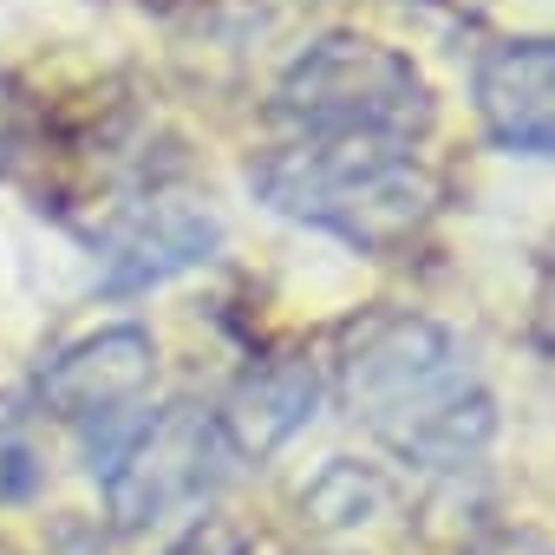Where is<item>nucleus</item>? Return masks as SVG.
<instances>
[{"instance_id": "nucleus-1", "label": "nucleus", "mask_w": 555, "mask_h": 555, "mask_svg": "<svg viewBox=\"0 0 555 555\" xmlns=\"http://www.w3.org/2000/svg\"><path fill=\"white\" fill-rule=\"evenodd\" d=\"M334 392L399 464L418 470H464L496 438V392L470 347L431 314L379 308L347 321Z\"/></svg>"}, {"instance_id": "nucleus-2", "label": "nucleus", "mask_w": 555, "mask_h": 555, "mask_svg": "<svg viewBox=\"0 0 555 555\" xmlns=\"http://www.w3.org/2000/svg\"><path fill=\"white\" fill-rule=\"evenodd\" d=\"M248 190L360 255H405L444 203L438 170L386 138H288L248 164Z\"/></svg>"}, {"instance_id": "nucleus-3", "label": "nucleus", "mask_w": 555, "mask_h": 555, "mask_svg": "<svg viewBox=\"0 0 555 555\" xmlns=\"http://www.w3.org/2000/svg\"><path fill=\"white\" fill-rule=\"evenodd\" d=\"M268 112L295 138L418 144L438 125V99H431L425 73L366 34H321L308 53H295L288 73L274 79Z\"/></svg>"}, {"instance_id": "nucleus-4", "label": "nucleus", "mask_w": 555, "mask_h": 555, "mask_svg": "<svg viewBox=\"0 0 555 555\" xmlns=\"http://www.w3.org/2000/svg\"><path fill=\"white\" fill-rule=\"evenodd\" d=\"M222 477H229V444L216 431V412L177 399L157 418H144L105 464V516L118 535H138L209 496Z\"/></svg>"}, {"instance_id": "nucleus-5", "label": "nucleus", "mask_w": 555, "mask_h": 555, "mask_svg": "<svg viewBox=\"0 0 555 555\" xmlns=\"http://www.w3.org/2000/svg\"><path fill=\"white\" fill-rule=\"evenodd\" d=\"M151 386H157V340L138 321H118V327H99V334L60 347L40 366L34 399L47 418L99 438V431L131 425L138 405L151 399Z\"/></svg>"}, {"instance_id": "nucleus-6", "label": "nucleus", "mask_w": 555, "mask_h": 555, "mask_svg": "<svg viewBox=\"0 0 555 555\" xmlns=\"http://www.w3.org/2000/svg\"><path fill=\"white\" fill-rule=\"evenodd\" d=\"M222 248V222L216 209L190 203V196H144L131 203L112 235H105V274H99V288L105 295H144L157 282H170V274L209 261Z\"/></svg>"}, {"instance_id": "nucleus-7", "label": "nucleus", "mask_w": 555, "mask_h": 555, "mask_svg": "<svg viewBox=\"0 0 555 555\" xmlns=\"http://www.w3.org/2000/svg\"><path fill=\"white\" fill-rule=\"evenodd\" d=\"M209 412H216V431H222L229 457L261 464L295 431L314 425V412H321V366L308 353H261V360H248L235 373V386Z\"/></svg>"}, {"instance_id": "nucleus-8", "label": "nucleus", "mask_w": 555, "mask_h": 555, "mask_svg": "<svg viewBox=\"0 0 555 555\" xmlns=\"http://www.w3.org/2000/svg\"><path fill=\"white\" fill-rule=\"evenodd\" d=\"M477 118L483 138L509 157H548L555 151V47L542 34L496 40L477 60Z\"/></svg>"}, {"instance_id": "nucleus-9", "label": "nucleus", "mask_w": 555, "mask_h": 555, "mask_svg": "<svg viewBox=\"0 0 555 555\" xmlns=\"http://www.w3.org/2000/svg\"><path fill=\"white\" fill-rule=\"evenodd\" d=\"M392 503V483L379 477V470H366V464H334V470H321L314 477V490L301 496V516H314L321 529H353V522H366V516H379Z\"/></svg>"}, {"instance_id": "nucleus-10", "label": "nucleus", "mask_w": 555, "mask_h": 555, "mask_svg": "<svg viewBox=\"0 0 555 555\" xmlns=\"http://www.w3.org/2000/svg\"><path fill=\"white\" fill-rule=\"evenodd\" d=\"M47 483V451H40V412L0 392V503H27Z\"/></svg>"}, {"instance_id": "nucleus-11", "label": "nucleus", "mask_w": 555, "mask_h": 555, "mask_svg": "<svg viewBox=\"0 0 555 555\" xmlns=\"http://www.w3.org/2000/svg\"><path fill=\"white\" fill-rule=\"evenodd\" d=\"M164 555H255V535H248L235 516H216V509H209V516H196Z\"/></svg>"}, {"instance_id": "nucleus-12", "label": "nucleus", "mask_w": 555, "mask_h": 555, "mask_svg": "<svg viewBox=\"0 0 555 555\" xmlns=\"http://www.w3.org/2000/svg\"><path fill=\"white\" fill-rule=\"evenodd\" d=\"M470 555H548V535H542L535 522H516V529H496V535H483Z\"/></svg>"}, {"instance_id": "nucleus-13", "label": "nucleus", "mask_w": 555, "mask_h": 555, "mask_svg": "<svg viewBox=\"0 0 555 555\" xmlns=\"http://www.w3.org/2000/svg\"><path fill=\"white\" fill-rule=\"evenodd\" d=\"M0 555H14V548H8V542H0Z\"/></svg>"}]
</instances>
